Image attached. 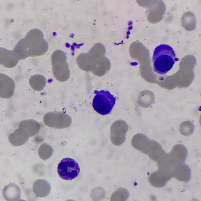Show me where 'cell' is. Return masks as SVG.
<instances>
[{
    "label": "cell",
    "instance_id": "obj_1",
    "mask_svg": "<svg viewBox=\"0 0 201 201\" xmlns=\"http://www.w3.org/2000/svg\"><path fill=\"white\" fill-rule=\"evenodd\" d=\"M35 30L33 29L29 31L13 50L19 60L29 57L41 56L47 52L48 44L43 38L42 33L41 31L39 33H34Z\"/></svg>",
    "mask_w": 201,
    "mask_h": 201
},
{
    "label": "cell",
    "instance_id": "obj_2",
    "mask_svg": "<svg viewBox=\"0 0 201 201\" xmlns=\"http://www.w3.org/2000/svg\"><path fill=\"white\" fill-rule=\"evenodd\" d=\"M178 60L173 49L169 45L161 44L155 49L152 61L154 71L165 75L172 68L175 62Z\"/></svg>",
    "mask_w": 201,
    "mask_h": 201
},
{
    "label": "cell",
    "instance_id": "obj_3",
    "mask_svg": "<svg viewBox=\"0 0 201 201\" xmlns=\"http://www.w3.org/2000/svg\"><path fill=\"white\" fill-rule=\"evenodd\" d=\"M115 98L108 91H98L93 98L92 105L94 110L102 115L109 114L114 106Z\"/></svg>",
    "mask_w": 201,
    "mask_h": 201
},
{
    "label": "cell",
    "instance_id": "obj_4",
    "mask_svg": "<svg viewBox=\"0 0 201 201\" xmlns=\"http://www.w3.org/2000/svg\"><path fill=\"white\" fill-rule=\"evenodd\" d=\"M58 173L62 179L71 180L79 174L80 168L78 163L74 159L69 158H64L59 163Z\"/></svg>",
    "mask_w": 201,
    "mask_h": 201
},
{
    "label": "cell",
    "instance_id": "obj_5",
    "mask_svg": "<svg viewBox=\"0 0 201 201\" xmlns=\"http://www.w3.org/2000/svg\"><path fill=\"white\" fill-rule=\"evenodd\" d=\"M128 129V124L125 121L119 119L114 122L110 128V136L112 143L116 146L123 144L125 140Z\"/></svg>",
    "mask_w": 201,
    "mask_h": 201
},
{
    "label": "cell",
    "instance_id": "obj_6",
    "mask_svg": "<svg viewBox=\"0 0 201 201\" xmlns=\"http://www.w3.org/2000/svg\"><path fill=\"white\" fill-rule=\"evenodd\" d=\"M178 164L171 158L169 153H166L157 163L158 170L170 180L174 177Z\"/></svg>",
    "mask_w": 201,
    "mask_h": 201
},
{
    "label": "cell",
    "instance_id": "obj_7",
    "mask_svg": "<svg viewBox=\"0 0 201 201\" xmlns=\"http://www.w3.org/2000/svg\"><path fill=\"white\" fill-rule=\"evenodd\" d=\"M154 141L149 139L144 134L138 133L132 137L131 143L135 149L144 154L148 155Z\"/></svg>",
    "mask_w": 201,
    "mask_h": 201
},
{
    "label": "cell",
    "instance_id": "obj_8",
    "mask_svg": "<svg viewBox=\"0 0 201 201\" xmlns=\"http://www.w3.org/2000/svg\"><path fill=\"white\" fill-rule=\"evenodd\" d=\"M15 85L14 81L8 76L0 73V97L8 99L13 95Z\"/></svg>",
    "mask_w": 201,
    "mask_h": 201
},
{
    "label": "cell",
    "instance_id": "obj_9",
    "mask_svg": "<svg viewBox=\"0 0 201 201\" xmlns=\"http://www.w3.org/2000/svg\"><path fill=\"white\" fill-rule=\"evenodd\" d=\"M29 137V134L25 130L18 127L9 135L8 140L12 145L18 146L26 143Z\"/></svg>",
    "mask_w": 201,
    "mask_h": 201
},
{
    "label": "cell",
    "instance_id": "obj_10",
    "mask_svg": "<svg viewBox=\"0 0 201 201\" xmlns=\"http://www.w3.org/2000/svg\"><path fill=\"white\" fill-rule=\"evenodd\" d=\"M19 60L13 51L0 48V64L4 67L11 68L15 66Z\"/></svg>",
    "mask_w": 201,
    "mask_h": 201
},
{
    "label": "cell",
    "instance_id": "obj_11",
    "mask_svg": "<svg viewBox=\"0 0 201 201\" xmlns=\"http://www.w3.org/2000/svg\"><path fill=\"white\" fill-rule=\"evenodd\" d=\"M51 189L48 182L43 179L35 180L33 184V191L37 197L43 198L47 196L50 192Z\"/></svg>",
    "mask_w": 201,
    "mask_h": 201
},
{
    "label": "cell",
    "instance_id": "obj_12",
    "mask_svg": "<svg viewBox=\"0 0 201 201\" xmlns=\"http://www.w3.org/2000/svg\"><path fill=\"white\" fill-rule=\"evenodd\" d=\"M2 195L5 200L8 201H19L21 195L19 187L14 183H10L4 188Z\"/></svg>",
    "mask_w": 201,
    "mask_h": 201
},
{
    "label": "cell",
    "instance_id": "obj_13",
    "mask_svg": "<svg viewBox=\"0 0 201 201\" xmlns=\"http://www.w3.org/2000/svg\"><path fill=\"white\" fill-rule=\"evenodd\" d=\"M171 158L178 163H183L188 155L187 150L183 145L178 144L174 145L169 153Z\"/></svg>",
    "mask_w": 201,
    "mask_h": 201
},
{
    "label": "cell",
    "instance_id": "obj_14",
    "mask_svg": "<svg viewBox=\"0 0 201 201\" xmlns=\"http://www.w3.org/2000/svg\"><path fill=\"white\" fill-rule=\"evenodd\" d=\"M18 127L25 130L31 137L39 132L41 125L37 121L32 119H29L21 121L19 124Z\"/></svg>",
    "mask_w": 201,
    "mask_h": 201
},
{
    "label": "cell",
    "instance_id": "obj_15",
    "mask_svg": "<svg viewBox=\"0 0 201 201\" xmlns=\"http://www.w3.org/2000/svg\"><path fill=\"white\" fill-rule=\"evenodd\" d=\"M191 176L189 167L184 163H179L177 166L174 177L177 180L184 182H188Z\"/></svg>",
    "mask_w": 201,
    "mask_h": 201
},
{
    "label": "cell",
    "instance_id": "obj_16",
    "mask_svg": "<svg viewBox=\"0 0 201 201\" xmlns=\"http://www.w3.org/2000/svg\"><path fill=\"white\" fill-rule=\"evenodd\" d=\"M169 180L158 170L151 173L148 177V180L149 183L156 188L163 187Z\"/></svg>",
    "mask_w": 201,
    "mask_h": 201
},
{
    "label": "cell",
    "instance_id": "obj_17",
    "mask_svg": "<svg viewBox=\"0 0 201 201\" xmlns=\"http://www.w3.org/2000/svg\"><path fill=\"white\" fill-rule=\"evenodd\" d=\"M166 153L160 145L154 140L148 155L150 159L158 163Z\"/></svg>",
    "mask_w": 201,
    "mask_h": 201
},
{
    "label": "cell",
    "instance_id": "obj_18",
    "mask_svg": "<svg viewBox=\"0 0 201 201\" xmlns=\"http://www.w3.org/2000/svg\"><path fill=\"white\" fill-rule=\"evenodd\" d=\"M29 84L34 90L39 91L42 90L46 83L45 78L40 74H36L32 76L29 80Z\"/></svg>",
    "mask_w": 201,
    "mask_h": 201
},
{
    "label": "cell",
    "instance_id": "obj_19",
    "mask_svg": "<svg viewBox=\"0 0 201 201\" xmlns=\"http://www.w3.org/2000/svg\"><path fill=\"white\" fill-rule=\"evenodd\" d=\"M129 196V192L127 189L125 188H119L113 193L111 197L110 201H125L128 199Z\"/></svg>",
    "mask_w": 201,
    "mask_h": 201
},
{
    "label": "cell",
    "instance_id": "obj_20",
    "mask_svg": "<svg viewBox=\"0 0 201 201\" xmlns=\"http://www.w3.org/2000/svg\"><path fill=\"white\" fill-rule=\"evenodd\" d=\"M195 128L194 124L189 121L182 122L180 125L179 131L180 133L183 136H188L193 133Z\"/></svg>",
    "mask_w": 201,
    "mask_h": 201
},
{
    "label": "cell",
    "instance_id": "obj_21",
    "mask_svg": "<svg viewBox=\"0 0 201 201\" xmlns=\"http://www.w3.org/2000/svg\"><path fill=\"white\" fill-rule=\"evenodd\" d=\"M52 152L51 147L45 143L42 144L38 150L39 156L43 160H47L50 158L52 154Z\"/></svg>",
    "mask_w": 201,
    "mask_h": 201
}]
</instances>
